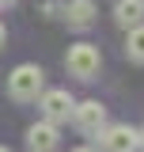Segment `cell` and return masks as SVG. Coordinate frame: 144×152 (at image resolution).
<instances>
[{
  "mask_svg": "<svg viewBox=\"0 0 144 152\" xmlns=\"http://www.w3.org/2000/svg\"><path fill=\"white\" fill-rule=\"evenodd\" d=\"M38 107H42V118L46 122H68L72 118V107H76V99H72L65 88H49V91L38 95Z\"/></svg>",
  "mask_w": 144,
  "mask_h": 152,
  "instance_id": "cell-3",
  "label": "cell"
},
{
  "mask_svg": "<svg viewBox=\"0 0 144 152\" xmlns=\"http://www.w3.org/2000/svg\"><path fill=\"white\" fill-rule=\"evenodd\" d=\"M114 19H118V27H137L144 19V0H118Z\"/></svg>",
  "mask_w": 144,
  "mask_h": 152,
  "instance_id": "cell-8",
  "label": "cell"
},
{
  "mask_svg": "<svg viewBox=\"0 0 144 152\" xmlns=\"http://www.w3.org/2000/svg\"><path fill=\"white\" fill-rule=\"evenodd\" d=\"M72 122H76L80 133H99L103 126H106V107H103L99 99L76 103V107H72Z\"/></svg>",
  "mask_w": 144,
  "mask_h": 152,
  "instance_id": "cell-5",
  "label": "cell"
},
{
  "mask_svg": "<svg viewBox=\"0 0 144 152\" xmlns=\"http://www.w3.org/2000/svg\"><path fill=\"white\" fill-rule=\"evenodd\" d=\"M99 141H103V152H137L140 148V133L133 126H103Z\"/></svg>",
  "mask_w": 144,
  "mask_h": 152,
  "instance_id": "cell-4",
  "label": "cell"
},
{
  "mask_svg": "<svg viewBox=\"0 0 144 152\" xmlns=\"http://www.w3.org/2000/svg\"><path fill=\"white\" fill-rule=\"evenodd\" d=\"M72 152H95V148H72Z\"/></svg>",
  "mask_w": 144,
  "mask_h": 152,
  "instance_id": "cell-12",
  "label": "cell"
},
{
  "mask_svg": "<svg viewBox=\"0 0 144 152\" xmlns=\"http://www.w3.org/2000/svg\"><path fill=\"white\" fill-rule=\"evenodd\" d=\"M0 46H4V23H0Z\"/></svg>",
  "mask_w": 144,
  "mask_h": 152,
  "instance_id": "cell-11",
  "label": "cell"
},
{
  "mask_svg": "<svg viewBox=\"0 0 144 152\" xmlns=\"http://www.w3.org/2000/svg\"><path fill=\"white\" fill-rule=\"evenodd\" d=\"M137 133H140V145H144V129H137Z\"/></svg>",
  "mask_w": 144,
  "mask_h": 152,
  "instance_id": "cell-13",
  "label": "cell"
},
{
  "mask_svg": "<svg viewBox=\"0 0 144 152\" xmlns=\"http://www.w3.org/2000/svg\"><path fill=\"white\" fill-rule=\"evenodd\" d=\"M65 19H68V27H91V19H95V0H68L65 4Z\"/></svg>",
  "mask_w": 144,
  "mask_h": 152,
  "instance_id": "cell-7",
  "label": "cell"
},
{
  "mask_svg": "<svg viewBox=\"0 0 144 152\" xmlns=\"http://www.w3.org/2000/svg\"><path fill=\"white\" fill-rule=\"evenodd\" d=\"M125 53L133 61H144V23L129 27V42H125Z\"/></svg>",
  "mask_w": 144,
  "mask_h": 152,
  "instance_id": "cell-9",
  "label": "cell"
},
{
  "mask_svg": "<svg viewBox=\"0 0 144 152\" xmlns=\"http://www.w3.org/2000/svg\"><path fill=\"white\" fill-rule=\"evenodd\" d=\"M0 152H12V148H4V145H0Z\"/></svg>",
  "mask_w": 144,
  "mask_h": 152,
  "instance_id": "cell-14",
  "label": "cell"
},
{
  "mask_svg": "<svg viewBox=\"0 0 144 152\" xmlns=\"http://www.w3.org/2000/svg\"><path fill=\"white\" fill-rule=\"evenodd\" d=\"M42 88H46V72H42L38 65H19V69H12V76H8V95H12L15 103L38 99Z\"/></svg>",
  "mask_w": 144,
  "mask_h": 152,
  "instance_id": "cell-1",
  "label": "cell"
},
{
  "mask_svg": "<svg viewBox=\"0 0 144 152\" xmlns=\"http://www.w3.org/2000/svg\"><path fill=\"white\" fill-rule=\"evenodd\" d=\"M8 4H15V0H0V8H8Z\"/></svg>",
  "mask_w": 144,
  "mask_h": 152,
  "instance_id": "cell-10",
  "label": "cell"
},
{
  "mask_svg": "<svg viewBox=\"0 0 144 152\" xmlns=\"http://www.w3.org/2000/svg\"><path fill=\"white\" fill-rule=\"evenodd\" d=\"M65 65H68V72L76 76V80H95V76H99V65H103V57H99V50H95L91 42H76V46H68Z\"/></svg>",
  "mask_w": 144,
  "mask_h": 152,
  "instance_id": "cell-2",
  "label": "cell"
},
{
  "mask_svg": "<svg viewBox=\"0 0 144 152\" xmlns=\"http://www.w3.org/2000/svg\"><path fill=\"white\" fill-rule=\"evenodd\" d=\"M57 141H61V137H57V126L46 122V118L34 122V126L27 129V148H31V152H53Z\"/></svg>",
  "mask_w": 144,
  "mask_h": 152,
  "instance_id": "cell-6",
  "label": "cell"
}]
</instances>
